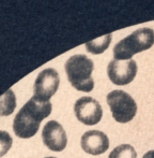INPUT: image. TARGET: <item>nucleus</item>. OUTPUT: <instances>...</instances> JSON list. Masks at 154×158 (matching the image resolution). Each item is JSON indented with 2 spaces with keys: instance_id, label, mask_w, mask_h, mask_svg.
I'll return each instance as SVG.
<instances>
[{
  "instance_id": "1",
  "label": "nucleus",
  "mask_w": 154,
  "mask_h": 158,
  "mask_svg": "<svg viewBox=\"0 0 154 158\" xmlns=\"http://www.w3.org/2000/svg\"><path fill=\"white\" fill-rule=\"evenodd\" d=\"M52 103L32 97L16 114L13 121V130L18 138L28 139L38 132L40 124L52 113Z\"/></svg>"
},
{
  "instance_id": "2",
  "label": "nucleus",
  "mask_w": 154,
  "mask_h": 158,
  "mask_svg": "<svg viewBox=\"0 0 154 158\" xmlns=\"http://www.w3.org/2000/svg\"><path fill=\"white\" fill-rule=\"evenodd\" d=\"M65 73L70 83L77 90L90 93L94 87L92 71L94 64L86 55L77 54L71 56L64 64Z\"/></svg>"
},
{
  "instance_id": "3",
  "label": "nucleus",
  "mask_w": 154,
  "mask_h": 158,
  "mask_svg": "<svg viewBox=\"0 0 154 158\" xmlns=\"http://www.w3.org/2000/svg\"><path fill=\"white\" fill-rule=\"evenodd\" d=\"M154 44V30L140 28L124 38L114 48V57L117 60H129L135 54L149 50Z\"/></svg>"
},
{
  "instance_id": "4",
  "label": "nucleus",
  "mask_w": 154,
  "mask_h": 158,
  "mask_svg": "<svg viewBox=\"0 0 154 158\" xmlns=\"http://www.w3.org/2000/svg\"><path fill=\"white\" fill-rule=\"evenodd\" d=\"M107 103L111 114L118 123H129L137 113V104L135 100L123 90H113L107 95Z\"/></svg>"
},
{
  "instance_id": "5",
  "label": "nucleus",
  "mask_w": 154,
  "mask_h": 158,
  "mask_svg": "<svg viewBox=\"0 0 154 158\" xmlns=\"http://www.w3.org/2000/svg\"><path fill=\"white\" fill-rule=\"evenodd\" d=\"M60 79L55 69L47 68L39 73L33 88V97L41 101H49V99L56 94L59 87Z\"/></svg>"
},
{
  "instance_id": "6",
  "label": "nucleus",
  "mask_w": 154,
  "mask_h": 158,
  "mask_svg": "<svg viewBox=\"0 0 154 158\" xmlns=\"http://www.w3.org/2000/svg\"><path fill=\"white\" fill-rule=\"evenodd\" d=\"M74 112L80 123L85 125H96L103 116V110L98 100L92 97H81L74 104Z\"/></svg>"
},
{
  "instance_id": "7",
  "label": "nucleus",
  "mask_w": 154,
  "mask_h": 158,
  "mask_svg": "<svg viewBox=\"0 0 154 158\" xmlns=\"http://www.w3.org/2000/svg\"><path fill=\"white\" fill-rule=\"evenodd\" d=\"M137 73V64L133 59L129 60H117L114 59L108 64L107 74L116 85H126L131 83Z\"/></svg>"
},
{
  "instance_id": "8",
  "label": "nucleus",
  "mask_w": 154,
  "mask_h": 158,
  "mask_svg": "<svg viewBox=\"0 0 154 158\" xmlns=\"http://www.w3.org/2000/svg\"><path fill=\"white\" fill-rule=\"evenodd\" d=\"M42 140L45 146L54 152H61L67 144V138L62 125L57 121L46 123L42 131Z\"/></svg>"
},
{
  "instance_id": "9",
  "label": "nucleus",
  "mask_w": 154,
  "mask_h": 158,
  "mask_svg": "<svg viewBox=\"0 0 154 158\" xmlns=\"http://www.w3.org/2000/svg\"><path fill=\"white\" fill-rule=\"evenodd\" d=\"M81 148L90 155H101L109 148L108 137L103 131L89 130L83 135L80 140Z\"/></svg>"
},
{
  "instance_id": "10",
  "label": "nucleus",
  "mask_w": 154,
  "mask_h": 158,
  "mask_svg": "<svg viewBox=\"0 0 154 158\" xmlns=\"http://www.w3.org/2000/svg\"><path fill=\"white\" fill-rule=\"evenodd\" d=\"M16 106V97L12 89H9L0 97V116L12 114Z\"/></svg>"
},
{
  "instance_id": "11",
  "label": "nucleus",
  "mask_w": 154,
  "mask_h": 158,
  "mask_svg": "<svg viewBox=\"0 0 154 158\" xmlns=\"http://www.w3.org/2000/svg\"><path fill=\"white\" fill-rule=\"evenodd\" d=\"M111 39H113V35L108 33L104 37H100L98 39L88 42V43L85 44V46L88 52L91 53V54H101V53L105 52L107 50V48L110 44Z\"/></svg>"
},
{
  "instance_id": "12",
  "label": "nucleus",
  "mask_w": 154,
  "mask_h": 158,
  "mask_svg": "<svg viewBox=\"0 0 154 158\" xmlns=\"http://www.w3.org/2000/svg\"><path fill=\"white\" fill-rule=\"evenodd\" d=\"M108 158H137V153L129 144H121L114 148Z\"/></svg>"
},
{
  "instance_id": "13",
  "label": "nucleus",
  "mask_w": 154,
  "mask_h": 158,
  "mask_svg": "<svg viewBox=\"0 0 154 158\" xmlns=\"http://www.w3.org/2000/svg\"><path fill=\"white\" fill-rule=\"evenodd\" d=\"M12 137L6 131H0V157L4 156L12 146Z\"/></svg>"
},
{
  "instance_id": "14",
  "label": "nucleus",
  "mask_w": 154,
  "mask_h": 158,
  "mask_svg": "<svg viewBox=\"0 0 154 158\" xmlns=\"http://www.w3.org/2000/svg\"><path fill=\"white\" fill-rule=\"evenodd\" d=\"M142 158H154V151H149L148 153L144 155Z\"/></svg>"
},
{
  "instance_id": "15",
  "label": "nucleus",
  "mask_w": 154,
  "mask_h": 158,
  "mask_svg": "<svg viewBox=\"0 0 154 158\" xmlns=\"http://www.w3.org/2000/svg\"><path fill=\"white\" fill-rule=\"evenodd\" d=\"M45 158H56V157H45Z\"/></svg>"
}]
</instances>
